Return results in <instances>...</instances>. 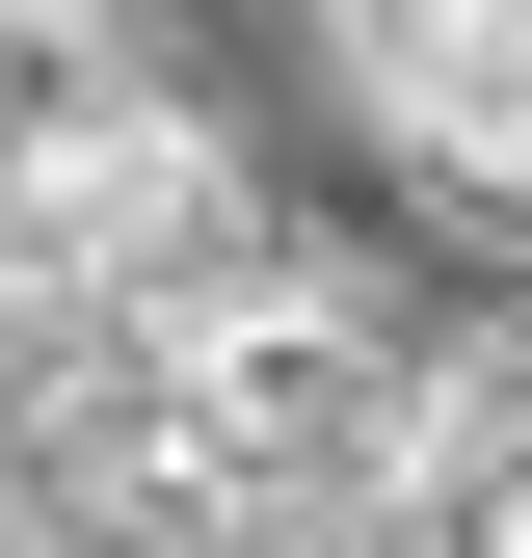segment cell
I'll list each match as a JSON object with an SVG mask.
<instances>
[{
	"mask_svg": "<svg viewBox=\"0 0 532 558\" xmlns=\"http://www.w3.org/2000/svg\"><path fill=\"white\" fill-rule=\"evenodd\" d=\"M107 107H133V27H107V0H0V186H27L53 133H107Z\"/></svg>",
	"mask_w": 532,
	"mask_h": 558,
	"instance_id": "277c9868",
	"label": "cell"
},
{
	"mask_svg": "<svg viewBox=\"0 0 532 558\" xmlns=\"http://www.w3.org/2000/svg\"><path fill=\"white\" fill-rule=\"evenodd\" d=\"M0 293H53V319H133V345H214L293 293V240H266V160L186 81H133L107 133H53L27 186H0Z\"/></svg>",
	"mask_w": 532,
	"mask_h": 558,
	"instance_id": "7a4b0ae2",
	"label": "cell"
},
{
	"mask_svg": "<svg viewBox=\"0 0 532 558\" xmlns=\"http://www.w3.org/2000/svg\"><path fill=\"white\" fill-rule=\"evenodd\" d=\"M319 81L426 214H480L532 266V0H319Z\"/></svg>",
	"mask_w": 532,
	"mask_h": 558,
	"instance_id": "3957f363",
	"label": "cell"
},
{
	"mask_svg": "<svg viewBox=\"0 0 532 558\" xmlns=\"http://www.w3.org/2000/svg\"><path fill=\"white\" fill-rule=\"evenodd\" d=\"M426 426H452V373L373 293H319V266L186 345V506H214L240 558H399L426 532Z\"/></svg>",
	"mask_w": 532,
	"mask_h": 558,
	"instance_id": "6da1fadb",
	"label": "cell"
}]
</instances>
